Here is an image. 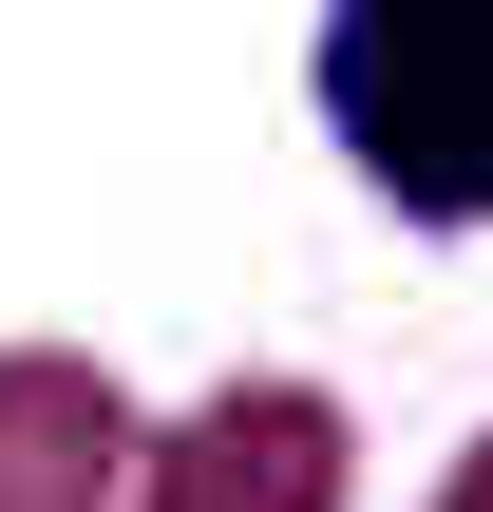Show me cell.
<instances>
[{
	"instance_id": "6da1fadb",
	"label": "cell",
	"mask_w": 493,
	"mask_h": 512,
	"mask_svg": "<svg viewBox=\"0 0 493 512\" xmlns=\"http://www.w3.org/2000/svg\"><path fill=\"white\" fill-rule=\"evenodd\" d=\"M323 133L418 228H493V0H323Z\"/></svg>"
}]
</instances>
